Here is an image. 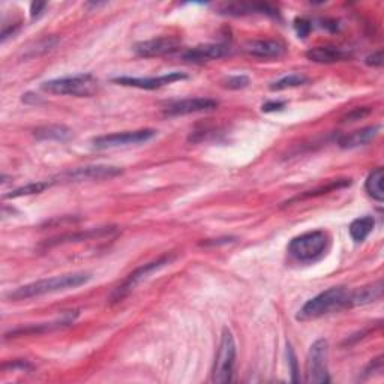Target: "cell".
<instances>
[{
  "instance_id": "27",
  "label": "cell",
  "mask_w": 384,
  "mask_h": 384,
  "mask_svg": "<svg viewBox=\"0 0 384 384\" xmlns=\"http://www.w3.org/2000/svg\"><path fill=\"white\" fill-rule=\"evenodd\" d=\"M296 30L299 34V38H305L311 30V23L305 18H297L296 20Z\"/></svg>"
},
{
  "instance_id": "7",
  "label": "cell",
  "mask_w": 384,
  "mask_h": 384,
  "mask_svg": "<svg viewBox=\"0 0 384 384\" xmlns=\"http://www.w3.org/2000/svg\"><path fill=\"white\" fill-rule=\"evenodd\" d=\"M173 260H174V255H164L158 258V260L146 263L140 266L138 269H136V271H134L116 290H114V293L111 296V302H120L123 297H127L134 288L144 281V279H148L152 273L158 272L164 266L170 264Z\"/></svg>"
},
{
  "instance_id": "5",
  "label": "cell",
  "mask_w": 384,
  "mask_h": 384,
  "mask_svg": "<svg viewBox=\"0 0 384 384\" xmlns=\"http://www.w3.org/2000/svg\"><path fill=\"white\" fill-rule=\"evenodd\" d=\"M236 363V342L233 338L232 330L224 329L220 347L215 357V367L212 372L213 383H228L233 378Z\"/></svg>"
},
{
  "instance_id": "1",
  "label": "cell",
  "mask_w": 384,
  "mask_h": 384,
  "mask_svg": "<svg viewBox=\"0 0 384 384\" xmlns=\"http://www.w3.org/2000/svg\"><path fill=\"white\" fill-rule=\"evenodd\" d=\"M90 275L80 272V273H66L60 276H53L47 279H39V281L30 283L27 285L20 287L14 292L8 294V299L11 300H27L39 296H45L57 292H65V290L77 288L85 285L90 281Z\"/></svg>"
},
{
  "instance_id": "8",
  "label": "cell",
  "mask_w": 384,
  "mask_h": 384,
  "mask_svg": "<svg viewBox=\"0 0 384 384\" xmlns=\"http://www.w3.org/2000/svg\"><path fill=\"white\" fill-rule=\"evenodd\" d=\"M157 136L155 129H137V131H125L114 132L108 136H101L93 138L92 143L97 149H113L120 146H131V144H140L152 140Z\"/></svg>"
},
{
  "instance_id": "12",
  "label": "cell",
  "mask_w": 384,
  "mask_h": 384,
  "mask_svg": "<svg viewBox=\"0 0 384 384\" xmlns=\"http://www.w3.org/2000/svg\"><path fill=\"white\" fill-rule=\"evenodd\" d=\"M180 47V41L173 36H164L157 39L141 41L134 45V53L140 57H159L164 55H170Z\"/></svg>"
},
{
  "instance_id": "9",
  "label": "cell",
  "mask_w": 384,
  "mask_h": 384,
  "mask_svg": "<svg viewBox=\"0 0 384 384\" xmlns=\"http://www.w3.org/2000/svg\"><path fill=\"white\" fill-rule=\"evenodd\" d=\"M123 173L120 167L114 165H86L76 170L66 171L60 176L66 182H86V180H107L118 178Z\"/></svg>"
},
{
  "instance_id": "20",
  "label": "cell",
  "mask_w": 384,
  "mask_h": 384,
  "mask_svg": "<svg viewBox=\"0 0 384 384\" xmlns=\"http://www.w3.org/2000/svg\"><path fill=\"white\" fill-rule=\"evenodd\" d=\"M374 227H376V220H374L372 216L367 215V216L357 218V220L353 221L350 224L348 232H350V236L353 237V241L363 242L372 233Z\"/></svg>"
},
{
  "instance_id": "2",
  "label": "cell",
  "mask_w": 384,
  "mask_h": 384,
  "mask_svg": "<svg viewBox=\"0 0 384 384\" xmlns=\"http://www.w3.org/2000/svg\"><path fill=\"white\" fill-rule=\"evenodd\" d=\"M350 292L351 290H347L344 287H332L326 290V292L308 300V302L300 308L296 318L300 321H309L348 308Z\"/></svg>"
},
{
  "instance_id": "30",
  "label": "cell",
  "mask_w": 384,
  "mask_h": 384,
  "mask_svg": "<svg viewBox=\"0 0 384 384\" xmlns=\"http://www.w3.org/2000/svg\"><path fill=\"white\" fill-rule=\"evenodd\" d=\"M288 362H290V365H292V374H293V380L296 381V374H297V362H296V356H294V353L293 350L288 347Z\"/></svg>"
},
{
  "instance_id": "10",
  "label": "cell",
  "mask_w": 384,
  "mask_h": 384,
  "mask_svg": "<svg viewBox=\"0 0 384 384\" xmlns=\"http://www.w3.org/2000/svg\"><path fill=\"white\" fill-rule=\"evenodd\" d=\"M185 74L182 72H169V74H164L159 77H118L113 78V83H116V85L125 86V87H136V89H144V90H155V89H161L164 86H169L174 81H180V80H186Z\"/></svg>"
},
{
  "instance_id": "11",
  "label": "cell",
  "mask_w": 384,
  "mask_h": 384,
  "mask_svg": "<svg viewBox=\"0 0 384 384\" xmlns=\"http://www.w3.org/2000/svg\"><path fill=\"white\" fill-rule=\"evenodd\" d=\"M218 107V101L211 98H188L180 99L169 104L164 108V114L169 118H178V116H186V114L201 113V111H211Z\"/></svg>"
},
{
  "instance_id": "13",
  "label": "cell",
  "mask_w": 384,
  "mask_h": 384,
  "mask_svg": "<svg viewBox=\"0 0 384 384\" xmlns=\"http://www.w3.org/2000/svg\"><path fill=\"white\" fill-rule=\"evenodd\" d=\"M243 51L257 59H278L285 53V45L278 39H254L245 44Z\"/></svg>"
},
{
  "instance_id": "16",
  "label": "cell",
  "mask_w": 384,
  "mask_h": 384,
  "mask_svg": "<svg viewBox=\"0 0 384 384\" xmlns=\"http://www.w3.org/2000/svg\"><path fill=\"white\" fill-rule=\"evenodd\" d=\"M383 296V281L378 279L377 283H372L367 287H362L357 290H353L350 292V300H348V308L368 305L372 302H377Z\"/></svg>"
},
{
  "instance_id": "21",
  "label": "cell",
  "mask_w": 384,
  "mask_h": 384,
  "mask_svg": "<svg viewBox=\"0 0 384 384\" xmlns=\"http://www.w3.org/2000/svg\"><path fill=\"white\" fill-rule=\"evenodd\" d=\"M383 179H384V171L381 167L372 170V173L368 176L365 182V191L374 200L383 203L384 201V190H383Z\"/></svg>"
},
{
  "instance_id": "14",
  "label": "cell",
  "mask_w": 384,
  "mask_h": 384,
  "mask_svg": "<svg viewBox=\"0 0 384 384\" xmlns=\"http://www.w3.org/2000/svg\"><path fill=\"white\" fill-rule=\"evenodd\" d=\"M230 47L224 44H204L185 51L182 57L191 64H203V62L222 59L230 55Z\"/></svg>"
},
{
  "instance_id": "31",
  "label": "cell",
  "mask_w": 384,
  "mask_h": 384,
  "mask_svg": "<svg viewBox=\"0 0 384 384\" xmlns=\"http://www.w3.org/2000/svg\"><path fill=\"white\" fill-rule=\"evenodd\" d=\"M47 6V3H32V6H30V15H32L34 18L38 17L41 14V11H43V9Z\"/></svg>"
},
{
  "instance_id": "22",
  "label": "cell",
  "mask_w": 384,
  "mask_h": 384,
  "mask_svg": "<svg viewBox=\"0 0 384 384\" xmlns=\"http://www.w3.org/2000/svg\"><path fill=\"white\" fill-rule=\"evenodd\" d=\"M114 232V228H97V230H89V232H81L76 234H68V236H62L57 241L48 242V246L56 245V243H65V242H78V241H87V239H95V237H102L107 236Z\"/></svg>"
},
{
  "instance_id": "6",
  "label": "cell",
  "mask_w": 384,
  "mask_h": 384,
  "mask_svg": "<svg viewBox=\"0 0 384 384\" xmlns=\"http://www.w3.org/2000/svg\"><path fill=\"white\" fill-rule=\"evenodd\" d=\"M327 357H329V342L326 339L315 341L309 348L306 357V381L325 384L330 381L329 368H327Z\"/></svg>"
},
{
  "instance_id": "3",
  "label": "cell",
  "mask_w": 384,
  "mask_h": 384,
  "mask_svg": "<svg viewBox=\"0 0 384 384\" xmlns=\"http://www.w3.org/2000/svg\"><path fill=\"white\" fill-rule=\"evenodd\" d=\"M329 243L330 239L327 233L321 230L308 232L294 237L288 243L287 251L290 257L299 263H314L326 254Z\"/></svg>"
},
{
  "instance_id": "4",
  "label": "cell",
  "mask_w": 384,
  "mask_h": 384,
  "mask_svg": "<svg viewBox=\"0 0 384 384\" xmlns=\"http://www.w3.org/2000/svg\"><path fill=\"white\" fill-rule=\"evenodd\" d=\"M41 89L53 95L89 98L99 90V81L90 74H78L72 77H62L48 80L41 85Z\"/></svg>"
},
{
  "instance_id": "24",
  "label": "cell",
  "mask_w": 384,
  "mask_h": 384,
  "mask_svg": "<svg viewBox=\"0 0 384 384\" xmlns=\"http://www.w3.org/2000/svg\"><path fill=\"white\" fill-rule=\"evenodd\" d=\"M309 80L302 76V74H290V76H285L283 77L281 80L275 81L273 85L271 86L272 90H285V89H292V87H299V86H304L306 85Z\"/></svg>"
},
{
  "instance_id": "26",
  "label": "cell",
  "mask_w": 384,
  "mask_h": 384,
  "mask_svg": "<svg viewBox=\"0 0 384 384\" xmlns=\"http://www.w3.org/2000/svg\"><path fill=\"white\" fill-rule=\"evenodd\" d=\"M369 113H371V110H369V108H365V107L355 108L353 111H350L344 119H342V122H356V120H360V119H363V118H367Z\"/></svg>"
},
{
  "instance_id": "28",
  "label": "cell",
  "mask_w": 384,
  "mask_h": 384,
  "mask_svg": "<svg viewBox=\"0 0 384 384\" xmlns=\"http://www.w3.org/2000/svg\"><path fill=\"white\" fill-rule=\"evenodd\" d=\"M285 107L284 101H269L262 107L264 113H271V111H281Z\"/></svg>"
},
{
  "instance_id": "18",
  "label": "cell",
  "mask_w": 384,
  "mask_h": 384,
  "mask_svg": "<svg viewBox=\"0 0 384 384\" xmlns=\"http://www.w3.org/2000/svg\"><path fill=\"white\" fill-rule=\"evenodd\" d=\"M222 14L227 15H253V14H262V15H276L278 11L269 3H230L222 6Z\"/></svg>"
},
{
  "instance_id": "23",
  "label": "cell",
  "mask_w": 384,
  "mask_h": 384,
  "mask_svg": "<svg viewBox=\"0 0 384 384\" xmlns=\"http://www.w3.org/2000/svg\"><path fill=\"white\" fill-rule=\"evenodd\" d=\"M51 183L48 182H36V183H29L26 186H22V188H17L11 191L9 194H5V199H18V197H26V195H34L44 192L47 188H50Z\"/></svg>"
},
{
  "instance_id": "29",
  "label": "cell",
  "mask_w": 384,
  "mask_h": 384,
  "mask_svg": "<svg viewBox=\"0 0 384 384\" xmlns=\"http://www.w3.org/2000/svg\"><path fill=\"white\" fill-rule=\"evenodd\" d=\"M367 65L369 66H381L383 65V51H377V53H372L367 57Z\"/></svg>"
},
{
  "instance_id": "15",
  "label": "cell",
  "mask_w": 384,
  "mask_h": 384,
  "mask_svg": "<svg viewBox=\"0 0 384 384\" xmlns=\"http://www.w3.org/2000/svg\"><path fill=\"white\" fill-rule=\"evenodd\" d=\"M306 57L315 64H336L351 57L348 50L336 45H321L306 51Z\"/></svg>"
},
{
  "instance_id": "17",
  "label": "cell",
  "mask_w": 384,
  "mask_h": 384,
  "mask_svg": "<svg viewBox=\"0 0 384 384\" xmlns=\"http://www.w3.org/2000/svg\"><path fill=\"white\" fill-rule=\"evenodd\" d=\"M380 134V127L378 125H372V127L362 128L359 131H355L351 134H347V136L341 137L338 144L342 149H355L365 146V144L371 143L374 138H376Z\"/></svg>"
},
{
  "instance_id": "19",
  "label": "cell",
  "mask_w": 384,
  "mask_h": 384,
  "mask_svg": "<svg viewBox=\"0 0 384 384\" xmlns=\"http://www.w3.org/2000/svg\"><path fill=\"white\" fill-rule=\"evenodd\" d=\"M35 138L41 141H60L65 143L72 138V129L65 127V125H45V127L36 128L34 131Z\"/></svg>"
},
{
  "instance_id": "25",
  "label": "cell",
  "mask_w": 384,
  "mask_h": 384,
  "mask_svg": "<svg viewBox=\"0 0 384 384\" xmlns=\"http://www.w3.org/2000/svg\"><path fill=\"white\" fill-rule=\"evenodd\" d=\"M248 86H249V78L246 76H233V77H228L224 81V87L232 89V90L245 89Z\"/></svg>"
}]
</instances>
